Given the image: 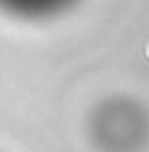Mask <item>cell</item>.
<instances>
[{
  "mask_svg": "<svg viewBox=\"0 0 149 152\" xmlns=\"http://www.w3.org/2000/svg\"><path fill=\"white\" fill-rule=\"evenodd\" d=\"M73 0H0V8L18 18H47L65 11Z\"/></svg>",
  "mask_w": 149,
  "mask_h": 152,
  "instance_id": "1",
  "label": "cell"
}]
</instances>
